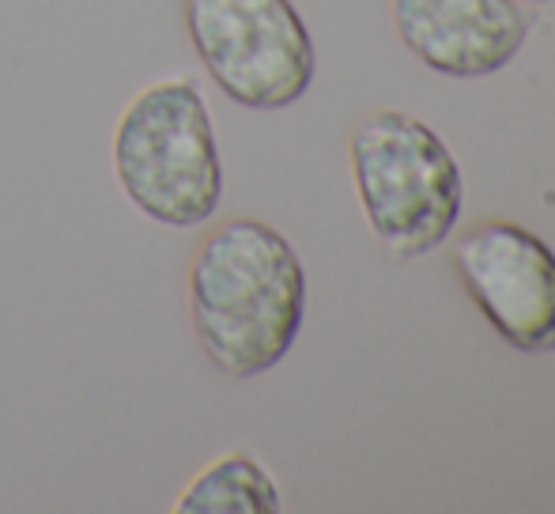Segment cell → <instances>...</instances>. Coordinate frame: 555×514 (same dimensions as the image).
I'll return each mask as SVG.
<instances>
[{"label": "cell", "instance_id": "cell-2", "mask_svg": "<svg viewBox=\"0 0 555 514\" xmlns=\"http://www.w3.org/2000/svg\"><path fill=\"white\" fill-rule=\"evenodd\" d=\"M111 170L121 197L170 231L201 228L223 201L220 137L193 76H163L117 114Z\"/></svg>", "mask_w": 555, "mask_h": 514}, {"label": "cell", "instance_id": "cell-3", "mask_svg": "<svg viewBox=\"0 0 555 514\" xmlns=\"http://www.w3.org/2000/svg\"><path fill=\"white\" fill-rule=\"evenodd\" d=\"M366 228L393 257H424L461 216V170L427 121L401 111L363 118L348 140Z\"/></svg>", "mask_w": 555, "mask_h": 514}, {"label": "cell", "instance_id": "cell-1", "mask_svg": "<svg viewBox=\"0 0 555 514\" xmlns=\"http://www.w3.org/2000/svg\"><path fill=\"white\" fill-rule=\"evenodd\" d=\"M190 325L201 352L231 378L269 375L299 340L307 269L272 223L231 216L190 257Z\"/></svg>", "mask_w": 555, "mask_h": 514}, {"label": "cell", "instance_id": "cell-8", "mask_svg": "<svg viewBox=\"0 0 555 514\" xmlns=\"http://www.w3.org/2000/svg\"><path fill=\"white\" fill-rule=\"evenodd\" d=\"M533 4H548V0H533Z\"/></svg>", "mask_w": 555, "mask_h": 514}, {"label": "cell", "instance_id": "cell-6", "mask_svg": "<svg viewBox=\"0 0 555 514\" xmlns=\"http://www.w3.org/2000/svg\"><path fill=\"white\" fill-rule=\"evenodd\" d=\"M404 50L442 76H491L518 57L529 15L514 0H393Z\"/></svg>", "mask_w": 555, "mask_h": 514}, {"label": "cell", "instance_id": "cell-7", "mask_svg": "<svg viewBox=\"0 0 555 514\" xmlns=\"http://www.w3.org/2000/svg\"><path fill=\"white\" fill-rule=\"evenodd\" d=\"M284 507L272 473L246 450H231L193 473L178 492V514H276Z\"/></svg>", "mask_w": 555, "mask_h": 514}, {"label": "cell", "instance_id": "cell-5", "mask_svg": "<svg viewBox=\"0 0 555 514\" xmlns=\"http://www.w3.org/2000/svg\"><path fill=\"white\" fill-rule=\"evenodd\" d=\"M453 269L506 345L555 352V254L544 239L511 220L476 223L453 243Z\"/></svg>", "mask_w": 555, "mask_h": 514}, {"label": "cell", "instance_id": "cell-4", "mask_svg": "<svg viewBox=\"0 0 555 514\" xmlns=\"http://www.w3.org/2000/svg\"><path fill=\"white\" fill-rule=\"evenodd\" d=\"M182 23L201 68L234 106L284 111L314 83V38L292 0H182Z\"/></svg>", "mask_w": 555, "mask_h": 514}]
</instances>
